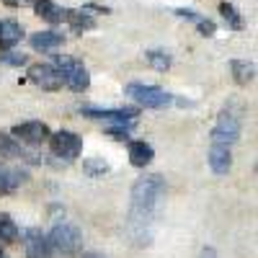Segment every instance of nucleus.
Instances as JSON below:
<instances>
[{"label":"nucleus","mask_w":258,"mask_h":258,"mask_svg":"<svg viewBox=\"0 0 258 258\" xmlns=\"http://www.w3.org/2000/svg\"><path fill=\"white\" fill-rule=\"evenodd\" d=\"M147 62H150V68L153 70H158V73H165L168 68H170V54L168 52H163V49H153V52H147Z\"/></svg>","instance_id":"nucleus-20"},{"label":"nucleus","mask_w":258,"mask_h":258,"mask_svg":"<svg viewBox=\"0 0 258 258\" xmlns=\"http://www.w3.org/2000/svg\"><path fill=\"white\" fill-rule=\"evenodd\" d=\"M163 202H165V178L160 173H145L135 181L126 214L129 240L135 245H147L153 240V227L160 217Z\"/></svg>","instance_id":"nucleus-1"},{"label":"nucleus","mask_w":258,"mask_h":258,"mask_svg":"<svg viewBox=\"0 0 258 258\" xmlns=\"http://www.w3.org/2000/svg\"><path fill=\"white\" fill-rule=\"evenodd\" d=\"M238 140H240V119L235 114H230V111H222L217 116V121H214V126H212V145L230 147Z\"/></svg>","instance_id":"nucleus-5"},{"label":"nucleus","mask_w":258,"mask_h":258,"mask_svg":"<svg viewBox=\"0 0 258 258\" xmlns=\"http://www.w3.org/2000/svg\"><path fill=\"white\" fill-rule=\"evenodd\" d=\"M21 36H24V29H21V24H16V21L6 18V21H0V47L3 49H11L16 47Z\"/></svg>","instance_id":"nucleus-14"},{"label":"nucleus","mask_w":258,"mask_h":258,"mask_svg":"<svg viewBox=\"0 0 258 258\" xmlns=\"http://www.w3.org/2000/svg\"><path fill=\"white\" fill-rule=\"evenodd\" d=\"M49 245L52 250H57L62 258H73L78 255V250L83 248V232L75 227V225H68V222H59L52 227L49 232Z\"/></svg>","instance_id":"nucleus-2"},{"label":"nucleus","mask_w":258,"mask_h":258,"mask_svg":"<svg viewBox=\"0 0 258 258\" xmlns=\"http://www.w3.org/2000/svg\"><path fill=\"white\" fill-rule=\"evenodd\" d=\"M0 62H6V64H24V62H26V54L6 52V54H0Z\"/></svg>","instance_id":"nucleus-24"},{"label":"nucleus","mask_w":258,"mask_h":258,"mask_svg":"<svg viewBox=\"0 0 258 258\" xmlns=\"http://www.w3.org/2000/svg\"><path fill=\"white\" fill-rule=\"evenodd\" d=\"M54 68H57V73L62 75L64 85H68L70 91H75V93H83V91L91 85L88 70H85L83 62H78L75 57H68V54L54 57Z\"/></svg>","instance_id":"nucleus-3"},{"label":"nucleus","mask_w":258,"mask_h":258,"mask_svg":"<svg viewBox=\"0 0 258 258\" xmlns=\"http://www.w3.org/2000/svg\"><path fill=\"white\" fill-rule=\"evenodd\" d=\"M83 114H85V116H91V119L109 121V124L137 119V109H83Z\"/></svg>","instance_id":"nucleus-10"},{"label":"nucleus","mask_w":258,"mask_h":258,"mask_svg":"<svg viewBox=\"0 0 258 258\" xmlns=\"http://www.w3.org/2000/svg\"><path fill=\"white\" fill-rule=\"evenodd\" d=\"M62 41H64V36L57 34V31H36L31 36V47L36 52H52V49H57L62 44Z\"/></svg>","instance_id":"nucleus-16"},{"label":"nucleus","mask_w":258,"mask_h":258,"mask_svg":"<svg viewBox=\"0 0 258 258\" xmlns=\"http://www.w3.org/2000/svg\"><path fill=\"white\" fill-rule=\"evenodd\" d=\"M68 18L73 21V26H75V31H85V29H93V26H96L91 16H85V13H78V11L68 13Z\"/></svg>","instance_id":"nucleus-22"},{"label":"nucleus","mask_w":258,"mask_h":258,"mask_svg":"<svg viewBox=\"0 0 258 258\" xmlns=\"http://www.w3.org/2000/svg\"><path fill=\"white\" fill-rule=\"evenodd\" d=\"M24 240H26V255H29V258H52V255H54L49 240H47L39 230H34V227L26 230Z\"/></svg>","instance_id":"nucleus-9"},{"label":"nucleus","mask_w":258,"mask_h":258,"mask_svg":"<svg viewBox=\"0 0 258 258\" xmlns=\"http://www.w3.org/2000/svg\"><path fill=\"white\" fill-rule=\"evenodd\" d=\"M109 170H111V165L106 163L103 158H85V160H83V173H85V176L98 178V176H106Z\"/></svg>","instance_id":"nucleus-18"},{"label":"nucleus","mask_w":258,"mask_h":258,"mask_svg":"<svg viewBox=\"0 0 258 258\" xmlns=\"http://www.w3.org/2000/svg\"><path fill=\"white\" fill-rule=\"evenodd\" d=\"M18 240V225L0 212V243H16Z\"/></svg>","instance_id":"nucleus-19"},{"label":"nucleus","mask_w":258,"mask_h":258,"mask_svg":"<svg viewBox=\"0 0 258 258\" xmlns=\"http://www.w3.org/2000/svg\"><path fill=\"white\" fill-rule=\"evenodd\" d=\"M155 158V150L150 142H132L129 145V163H132L135 168H145L150 165Z\"/></svg>","instance_id":"nucleus-12"},{"label":"nucleus","mask_w":258,"mask_h":258,"mask_svg":"<svg viewBox=\"0 0 258 258\" xmlns=\"http://www.w3.org/2000/svg\"><path fill=\"white\" fill-rule=\"evenodd\" d=\"M124 93L137 101L140 106H145V109H165V106H170V101H173V96L165 93L163 88H155V85H145V83H129Z\"/></svg>","instance_id":"nucleus-4"},{"label":"nucleus","mask_w":258,"mask_h":258,"mask_svg":"<svg viewBox=\"0 0 258 258\" xmlns=\"http://www.w3.org/2000/svg\"><path fill=\"white\" fill-rule=\"evenodd\" d=\"M29 80L36 83L39 88H44V91H59L64 85V80L57 73L54 64H31L29 68Z\"/></svg>","instance_id":"nucleus-7"},{"label":"nucleus","mask_w":258,"mask_h":258,"mask_svg":"<svg viewBox=\"0 0 258 258\" xmlns=\"http://www.w3.org/2000/svg\"><path fill=\"white\" fill-rule=\"evenodd\" d=\"M80 258H106V255H101V253H83Z\"/></svg>","instance_id":"nucleus-29"},{"label":"nucleus","mask_w":258,"mask_h":258,"mask_svg":"<svg viewBox=\"0 0 258 258\" xmlns=\"http://www.w3.org/2000/svg\"><path fill=\"white\" fill-rule=\"evenodd\" d=\"M230 165H232L230 147H225V145H212V147H209V168H212L217 176H225L227 170H230Z\"/></svg>","instance_id":"nucleus-11"},{"label":"nucleus","mask_w":258,"mask_h":258,"mask_svg":"<svg viewBox=\"0 0 258 258\" xmlns=\"http://www.w3.org/2000/svg\"><path fill=\"white\" fill-rule=\"evenodd\" d=\"M49 142H52V153L62 160H75L83 153V140L73 132H64V129L57 132V135H52Z\"/></svg>","instance_id":"nucleus-6"},{"label":"nucleus","mask_w":258,"mask_h":258,"mask_svg":"<svg viewBox=\"0 0 258 258\" xmlns=\"http://www.w3.org/2000/svg\"><path fill=\"white\" fill-rule=\"evenodd\" d=\"M220 13L225 16V21H227L232 29H243V18H240V13L235 11L230 3H220Z\"/></svg>","instance_id":"nucleus-21"},{"label":"nucleus","mask_w":258,"mask_h":258,"mask_svg":"<svg viewBox=\"0 0 258 258\" xmlns=\"http://www.w3.org/2000/svg\"><path fill=\"white\" fill-rule=\"evenodd\" d=\"M3 3H6L8 8H24V6L31 3V0H3Z\"/></svg>","instance_id":"nucleus-27"},{"label":"nucleus","mask_w":258,"mask_h":258,"mask_svg":"<svg viewBox=\"0 0 258 258\" xmlns=\"http://www.w3.org/2000/svg\"><path fill=\"white\" fill-rule=\"evenodd\" d=\"M29 176L18 168H11V165H0V194H11L16 186H21Z\"/></svg>","instance_id":"nucleus-15"},{"label":"nucleus","mask_w":258,"mask_h":258,"mask_svg":"<svg viewBox=\"0 0 258 258\" xmlns=\"http://www.w3.org/2000/svg\"><path fill=\"white\" fill-rule=\"evenodd\" d=\"M199 258H217V250H214V248H204Z\"/></svg>","instance_id":"nucleus-28"},{"label":"nucleus","mask_w":258,"mask_h":258,"mask_svg":"<svg viewBox=\"0 0 258 258\" xmlns=\"http://www.w3.org/2000/svg\"><path fill=\"white\" fill-rule=\"evenodd\" d=\"M34 11L41 21H49V24H62V21L68 18V11H62L57 3H52V0H36Z\"/></svg>","instance_id":"nucleus-13"},{"label":"nucleus","mask_w":258,"mask_h":258,"mask_svg":"<svg viewBox=\"0 0 258 258\" xmlns=\"http://www.w3.org/2000/svg\"><path fill=\"white\" fill-rule=\"evenodd\" d=\"M197 26H199V34H204V36H212L214 31H217V26H214L212 21H207V18H199Z\"/></svg>","instance_id":"nucleus-25"},{"label":"nucleus","mask_w":258,"mask_h":258,"mask_svg":"<svg viewBox=\"0 0 258 258\" xmlns=\"http://www.w3.org/2000/svg\"><path fill=\"white\" fill-rule=\"evenodd\" d=\"M176 13H178L181 18H188V21H199V18H202L199 13H194V11H186V8H178Z\"/></svg>","instance_id":"nucleus-26"},{"label":"nucleus","mask_w":258,"mask_h":258,"mask_svg":"<svg viewBox=\"0 0 258 258\" xmlns=\"http://www.w3.org/2000/svg\"><path fill=\"white\" fill-rule=\"evenodd\" d=\"M13 137L21 140V142H26V145H39V142H44L49 137V126L44 121H24V124H16L13 126Z\"/></svg>","instance_id":"nucleus-8"},{"label":"nucleus","mask_w":258,"mask_h":258,"mask_svg":"<svg viewBox=\"0 0 258 258\" xmlns=\"http://www.w3.org/2000/svg\"><path fill=\"white\" fill-rule=\"evenodd\" d=\"M0 155H18V147L6 132H0Z\"/></svg>","instance_id":"nucleus-23"},{"label":"nucleus","mask_w":258,"mask_h":258,"mask_svg":"<svg viewBox=\"0 0 258 258\" xmlns=\"http://www.w3.org/2000/svg\"><path fill=\"white\" fill-rule=\"evenodd\" d=\"M230 70H232V78H235V83H238V85H248L255 78V64L253 62H245V59H232L230 62Z\"/></svg>","instance_id":"nucleus-17"}]
</instances>
